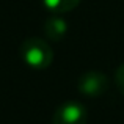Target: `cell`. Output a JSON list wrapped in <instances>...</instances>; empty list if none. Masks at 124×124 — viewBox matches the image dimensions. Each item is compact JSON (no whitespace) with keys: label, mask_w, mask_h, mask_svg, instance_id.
<instances>
[{"label":"cell","mask_w":124,"mask_h":124,"mask_svg":"<svg viewBox=\"0 0 124 124\" xmlns=\"http://www.w3.org/2000/svg\"><path fill=\"white\" fill-rule=\"evenodd\" d=\"M21 57L33 69H46L54 60V52L44 39L31 36L21 44Z\"/></svg>","instance_id":"1"},{"label":"cell","mask_w":124,"mask_h":124,"mask_svg":"<svg viewBox=\"0 0 124 124\" xmlns=\"http://www.w3.org/2000/svg\"><path fill=\"white\" fill-rule=\"evenodd\" d=\"M68 33V24L61 17H50L44 24V35L50 41H61Z\"/></svg>","instance_id":"4"},{"label":"cell","mask_w":124,"mask_h":124,"mask_svg":"<svg viewBox=\"0 0 124 124\" xmlns=\"http://www.w3.org/2000/svg\"><path fill=\"white\" fill-rule=\"evenodd\" d=\"M88 112L83 104L76 101H68L55 110L52 124H86Z\"/></svg>","instance_id":"2"},{"label":"cell","mask_w":124,"mask_h":124,"mask_svg":"<svg viewBox=\"0 0 124 124\" xmlns=\"http://www.w3.org/2000/svg\"><path fill=\"white\" fill-rule=\"evenodd\" d=\"M46 8L52 13H69L80 3V0H42Z\"/></svg>","instance_id":"5"},{"label":"cell","mask_w":124,"mask_h":124,"mask_svg":"<svg viewBox=\"0 0 124 124\" xmlns=\"http://www.w3.org/2000/svg\"><path fill=\"white\" fill-rule=\"evenodd\" d=\"M115 83H116V86H118V90L124 94V63L115 72Z\"/></svg>","instance_id":"6"},{"label":"cell","mask_w":124,"mask_h":124,"mask_svg":"<svg viewBox=\"0 0 124 124\" xmlns=\"http://www.w3.org/2000/svg\"><path fill=\"white\" fill-rule=\"evenodd\" d=\"M77 88L83 96L97 97L104 94L108 88V79L101 71H88L83 72L77 80Z\"/></svg>","instance_id":"3"}]
</instances>
